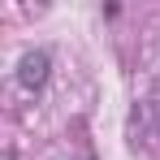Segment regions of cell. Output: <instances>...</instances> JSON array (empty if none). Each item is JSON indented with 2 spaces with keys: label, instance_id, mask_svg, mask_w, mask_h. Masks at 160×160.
Instances as JSON below:
<instances>
[{
  "label": "cell",
  "instance_id": "cell-1",
  "mask_svg": "<svg viewBox=\"0 0 160 160\" xmlns=\"http://www.w3.org/2000/svg\"><path fill=\"white\" fill-rule=\"evenodd\" d=\"M52 74V56L48 52H26L22 56V65H18V82L26 87V91H39L43 82Z\"/></svg>",
  "mask_w": 160,
  "mask_h": 160
}]
</instances>
